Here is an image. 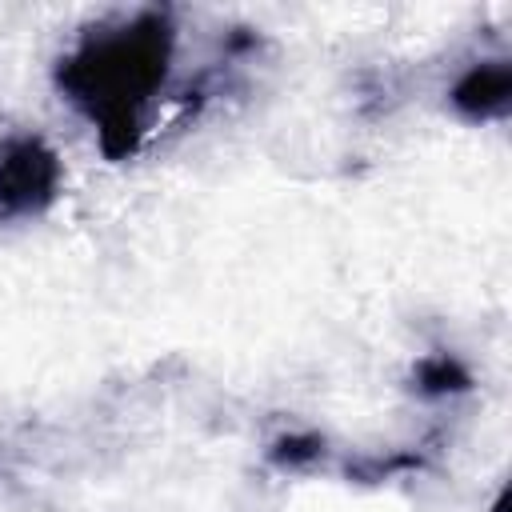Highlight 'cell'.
<instances>
[{"label": "cell", "mask_w": 512, "mask_h": 512, "mask_svg": "<svg viewBox=\"0 0 512 512\" xmlns=\"http://www.w3.org/2000/svg\"><path fill=\"white\" fill-rule=\"evenodd\" d=\"M512 100V72L504 60H484L476 68H468L460 76V84L452 88V104L468 116V120H492L504 116Z\"/></svg>", "instance_id": "obj_3"}, {"label": "cell", "mask_w": 512, "mask_h": 512, "mask_svg": "<svg viewBox=\"0 0 512 512\" xmlns=\"http://www.w3.org/2000/svg\"><path fill=\"white\" fill-rule=\"evenodd\" d=\"M172 60V28L160 12H140L96 28L64 60L60 88L96 124L104 152H132L144 132V108L160 92Z\"/></svg>", "instance_id": "obj_1"}, {"label": "cell", "mask_w": 512, "mask_h": 512, "mask_svg": "<svg viewBox=\"0 0 512 512\" xmlns=\"http://www.w3.org/2000/svg\"><path fill=\"white\" fill-rule=\"evenodd\" d=\"M416 380H420V392H424V396H448V392L468 388V372H464L452 356H432V360H424L420 372H416Z\"/></svg>", "instance_id": "obj_4"}, {"label": "cell", "mask_w": 512, "mask_h": 512, "mask_svg": "<svg viewBox=\"0 0 512 512\" xmlns=\"http://www.w3.org/2000/svg\"><path fill=\"white\" fill-rule=\"evenodd\" d=\"M60 184L56 156L36 136H12L0 144V216H36L52 204Z\"/></svg>", "instance_id": "obj_2"}]
</instances>
